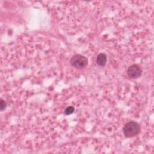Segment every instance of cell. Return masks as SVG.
Masks as SVG:
<instances>
[{
	"instance_id": "obj_1",
	"label": "cell",
	"mask_w": 154,
	"mask_h": 154,
	"mask_svg": "<svg viewBox=\"0 0 154 154\" xmlns=\"http://www.w3.org/2000/svg\"><path fill=\"white\" fill-rule=\"evenodd\" d=\"M123 131L126 137H133L139 134L140 131V126L137 122L130 121L125 125L123 128Z\"/></svg>"
},
{
	"instance_id": "obj_2",
	"label": "cell",
	"mask_w": 154,
	"mask_h": 154,
	"mask_svg": "<svg viewBox=\"0 0 154 154\" xmlns=\"http://www.w3.org/2000/svg\"><path fill=\"white\" fill-rule=\"evenodd\" d=\"M70 63L72 66L77 69H81L87 65L88 59L84 55L76 54L71 58Z\"/></svg>"
},
{
	"instance_id": "obj_3",
	"label": "cell",
	"mask_w": 154,
	"mask_h": 154,
	"mask_svg": "<svg viewBox=\"0 0 154 154\" xmlns=\"http://www.w3.org/2000/svg\"><path fill=\"white\" fill-rule=\"evenodd\" d=\"M128 76L131 78H138L142 74V70L137 64H132L130 66L127 70Z\"/></svg>"
},
{
	"instance_id": "obj_4",
	"label": "cell",
	"mask_w": 154,
	"mask_h": 154,
	"mask_svg": "<svg viewBox=\"0 0 154 154\" xmlns=\"http://www.w3.org/2000/svg\"><path fill=\"white\" fill-rule=\"evenodd\" d=\"M106 62V56L103 53L99 54L96 58V63L99 66H104Z\"/></svg>"
},
{
	"instance_id": "obj_5",
	"label": "cell",
	"mask_w": 154,
	"mask_h": 154,
	"mask_svg": "<svg viewBox=\"0 0 154 154\" xmlns=\"http://www.w3.org/2000/svg\"><path fill=\"white\" fill-rule=\"evenodd\" d=\"M74 109H75V108L73 106H69L66 108V109L64 111V113L66 115H70L73 112Z\"/></svg>"
},
{
	"instance_id": "obj_6",
	"label": "cell",
	"mask_w": 154,
	"mask_h": 154,
	"mask_svg": "<svg viewBox=\"0 0 154 154\" xmlns=\"http://www.w3.org/2000/svg\"><path fill=\"white\" fill-rule=\"evenodd\" d=\"M7 107V103L6 102L3 100L2 99H1V102H0V109L1 111L4 110Z\"/></svg>"
}]
</instances>
